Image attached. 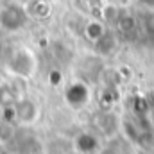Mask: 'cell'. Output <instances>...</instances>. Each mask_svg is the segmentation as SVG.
<instances>
[{"label": "cell", "instance_id": "1", "mask_svg": "<svg viewBox=\"0 0 154 154\" xmlns=\"http://www.w3.org/2000/svg\"><path fill=\"white\" fill-rule=\"evenodd\" d=\"M27 18V13L18 5H9L0 13V22L7 31H18Z\"/></svg>", "mask_w": 154, "mask_h": 154}, {"label": "cell", "instance_id": "2", "mask_svg": "<svg viewBox=\"0 0 154 154\" xmlns=\"http://www.w3.org/2000/svg\"><path fill=\"white\" fill-rule=\"evenodd\" d=\"M9 66L18 75H23V77L32 75V72H34V57H32L31 52L20 50L14 57H11V65Z\"/></svg>", "mask_w": 154, "mask_h": 154}, {"label": "cell", "instance_id": "3", "mask_svg": "<svg viewBox=\"0 0 154 154\" xmlns=\"http://www.w3.org/2000/svg\"><path fill=\"white\" fill-rule=\"evenodd\" d=\"M13 109H14L16 118H18L22 124H32V122L38 118V106H36L32 100L23 99V100L16 102Z\"/></svg>", "mask_w": 154, "mask_h": 154}, {"label": "cell", "instance_id": "4", "mask_svg": "<svg viewBox=\"0 0 154 154\" xmlns=\"http://www.w3.org/2000/svg\"><path fill=\"white\" fill-rule=\"evenodd\" d=\"M77 147L81 149V152L93 154L99 149V143H97L95 136H91V134H81V138L77 140Z\"/></svg>", "mask_w": 154, "mask_h": 154}, {"label": "cell", "instance_id": "5", "mask_svg": "<svg viewBox=\"0 0 154 154\" xmlns=\"http://www.w3.org/2000/svg\"><path fill=\"white\" fill-rule=\"evenodd\" d=\"M14 102H16V97H14V91L11 90V86L0 84V104L5 108H13Z\"/></svg>", "mask_w": 154, "mask_h": 154}]
</instances>
